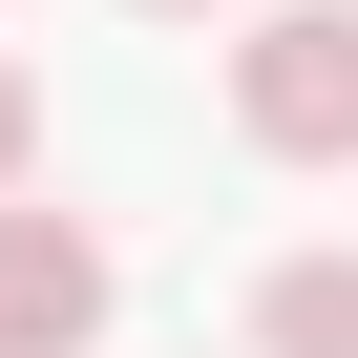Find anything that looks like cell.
<instances>
[{
    "label": "cell",
    "instance_id": "obj_1",
    "mask_svg": "<svg viewBox=\"0 0 358 358\" xmlns=\"http://www.w3.org/2000/svg\"><path fill=\"white\" fill-rule=\"evenodd\" d=\"M232 127L274 169H358V0H274L232 43Z\"/></svg>",
    "mask_w": 358,
    "mask_h": 358
},
{
    "label": "cell",
    "instance_id": "obj_2",
    "mask_svg": "<svg viewBox=\"0 0 358 358\" xmlns=\"http://www.w3.org/2000/svg\"><path fill=\"white\" fill-rule=\"evenodd\" d=\"M106 295H127V274H106V232H85V211L0 190V358H85V337H106Z\"/></svg>",
    "mask_w": 358,
    "mask_h": 358
},
{
    "label": "cell",
    "instance_id": "obj_3",
    "mask_svg": "<svg viewBox=\"0 0 358 358\" xmlns=\"http://www.w3.org/2000/svg\"><path fill=\"white\" fill-rule=\"evenodd\" d=\"M253 358H358V253H274L253 274Z\"/></svg>",
    "mask_w": 358,
    "mask_h": 358
},
{
    "label": "cell",
    "instance_id": "obj_4",
    "mask_svg": "<svg viewBox=\"0 0 358 358\" xmlns=\"http://www.w3.org/2000/svg\"><path fill=\"white\" fill-rule=\"evenodd\" d=\"M0 190H43V85L0 64Z\"/></svg>",
    "mask_w": 358,
    "mask_h": 358
},
{
    "label": "cell",
    "instance_id": "obj_5",
    "mask_svg": "<svg viewBox=\"0 0 358 358\" xmlns=\"http://www.w3.org/2000/svg\"><path fill=\"white\" fill-rule=\"evenodd\" d=\"M148 22H211V0H148Z\"/></svg>",
    "mask_w": 358,
    "mask_h": 358
}]
</instances>
